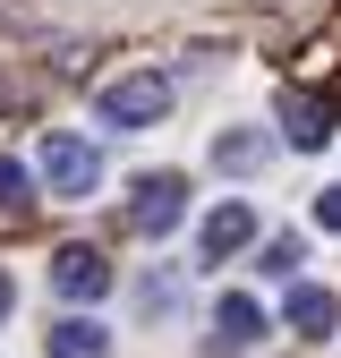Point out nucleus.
<instances>
[{
  "label": "nucleus",
  "instance_id": "14",
  "mask_svg": "<svg viewBox=\"0 0 341 358\" xmlns=\"http://www.w3.org/2000/svg\"><path fill=\"white\" fill-rule=\"evenodd\" d=\"M9 307H17V282H9V273H0V316H9Z\"/></svg>",
  "mask_w": 341,
  "mask_h": 358
},
{
  "label": "nucleus",
  "instance_id": "10",
  "mask_svg": "<svg viewBox=\"0 0 341 358\" xmlns=\"http://www.w3.org/2000/svg\"><path fill=\"white\" fill-rule=\"evenodd\" d=\"M265 137H247V128H231V137H213V162H222V171H265Z\"/></svg>",
  "mask_w": 341,
  "mask_h": 358
},
{
  "label": "nucleus",
  "instance_id": "13",
  "mask_svg": "<svg viewBox=\"0 0 341 358\" xmlns=\"http://www.w3.org/2000/svg\"><path fill=\"white\" fill-rule=\"evenodd\" d=\"M316 231H333V239H341V188H324V196H316Z\"/></svg>",
  "mask_w": 341,
  "mask_h": 358
},
{
  "label": "nucleus",
  "instance_id": "4",
  "mask_svg": "<svg viewBox=\"0 0 341 358\" xmlns=\"http://www.w3.org/2000/svg\"><path fill=\"white\" fill-rule=\"evenodd\" d=\"M247 239H256V205H247V196H231V205H213V213H205V231H196V256H205V264H231Z\"/></svg>",
  "mask_w": 341,
  "mask_h": 358
},
{
  "label": "nucleus",
  "instance_id": "8",
  "mask_svg": "<svg viewBox=\"0 0 341 358\" xmlns=\"http://www.w3.org/2000/svg\"><path fill=\"white\" fill-rule=\"evenodd\" d=\"M290 324H298V333H316V341H324V333L341 324V299H333L324 282H290Z\"/></svg>",
  "mask_w": 341,
  "mask_h": 358
},
{
  "label": "nucleus",
  "instance_id": "6",
  "mask_svg": "<svg viewBox=\"0 0 341 358\" xmlns=\"http://www.w3.org/2000/svg\"><path fill=\"white\" fill-rule=\"evenodd\" d=\"M52 290H60V299H103V290H111L103 248H60V256H52Z\"/></svg>",
  "mask_w": 341,
  "mask_h": 358
},
{
  "label": "nucleus",
  "instance_id": "1",
  "mask_svg": "<svg viewBox=\"0 0 341 358\" xmlns=\"http://www.w3.org/2000/svg\"><path fill=\"white\" fill-rule=\"evenodd\" d=\"M170 111V77L162 69H128L103 85V128H154Z\"/></svg>",
  "mask_w": 341,
  "mask_h": 358
},
{
  "label": "nucleus",
  "instance_id": "9",
  "mask_svg": "<svg viewBox=\"0 0 341 358\" xmlns=\"http://www.w3.org/2000/svg\"><path fill=\"white\" fill-rule=\"evenodd\" d=\"M43 350H52V358H111V333H103L94 316H60Z\"/></svg>",
  "mask_w": 341,
  "mask_h": 358
},
{
  "label": "nucleus",
  "instance_id": "2",
  "mask_svg": "<svg viewBox=\"0 0 341 358\" xmlns=\"http://www.w3.org/2000/svg\"><path fill=\"white\" fill-rule=\"evenodd\" d=\"M180 213H188V179L180 171H145L137 196H128V231H137V239H162V231H180Z\"/></svg>",
  "mask_w": 341,
  "mask_h": 358
},
{
  "label": "nucleus",
  "instance_id": "11",
  "mask_svg": "<svg viewBox=\"0 0 341 358\" xmlns=\"http://www.w3.org/2000/svg\"><path fill=\"white\" fill-rule=\"evenodd\" d=\"M34 205V179H26V162H9L0 154V213H26Z\"/></svg>",
  "mask_w": 341,
  "mask_h": 358
},
{
  "label": "nucleus",
  "instance_id": "7",
  "mask_svg": "<svg viewBox=\"0 0 341 358\" xmlns=\"http://www.w3.org/2000/svg\"><path fill=\"white\" fill-rule=\"evenodd\" d=\"M256 333H265V307H256L247 290H231L222 307H213V358H231V350H247Z\"/></svg>",
  "mask_w": 341,
  "mask_h": 358
},
{
  "label": "nucleus",
  "instance_id": "5",
  "mask_svg": "<svg viewBox=\"0 0 341 358\" xmlns=\"http://www.w3.org/2000/svg\"><path fill=\"white\" fill-rule=\"evenodd\" d=\"M273 120H282V137H290L298 154H316V145L333 137V103H324V94H307V85H290Z\"/></svg>",
  "mask_w": 341,
  "mask_h": 358
},
{
  "label": "nucleus",
  "instance_id": "3",
  "mask_svg": "<svg viewBox=\"0 0 341 358\" xmlns=\"http://www.w3.org/2000/svg\"><path fill=\"white\" fill-rule=\"evenodd\" d=\"M94 179H103V154L85 137H43V188L52 196H94Z\"/></svg>",
  "mask_w": 341,
  "mask_h": 358
},
{
  "label": "nucleus",
  "instance_id": "12",
  "mask_svg": "<svg viewBox=\"0 0 341 358\" xmlns=\"http://www.w3.org/2000/svg\"><path fill=\"white\" fill-rule=\"evenodd\" d=\"M256 273H273V282H290V273H298V239H265V264H256Z\"/></svg>",
  "mask_w": 341,
  "mask_h": 358
}]
</instances>
